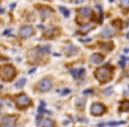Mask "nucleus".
<instances>
[{
    "mask_svg": "<svg viewBox=\"0 0 129 127\" xmlns=\"http://www.w3.org/2000/svg\"><path fill=\"white\" fill-rule=\"evenodd\" d=\"M95 76L100 82H107V81L111 80L112 71L110 68L107 67V66H103V67L98 68L95 72Z\"/></svg>",
    "mask_w": 129,
    "mask_h": 127,
    "instance_id": "f257e3e1",
    "label": "nucleus"
},
{
    "mask_svg": "<svg viewBox=\"0 0 129 127\" xmlns=\"http://www.w3.org/2000/svg\"><path fill=\"white\" fill-rule=\"evenodd\" d=\"M90 62L94 64H99L101 62H103V56L99 53H95L90 56Z\"/></svg>",
    "mask_w": 129,
    "mask_h": 127,
    "instance_id": "1a4fd4ad",
    "label": "nucleus"
},
{
    "mask_svg": "<svg viewBox=\"0 0 129 127\" xmlns=\"http://www.w3.org/2000/svg\"><path fill=\"white\" fill-rule=\"evenodd\" d=\"M15 76V69L12 66L6 64L0 67V77L4 80H11Z\"/></svg>",
    "mask_w": 129,
    "mask_h": 127,
    "instance_id": "f03ea898",
    "label": "nucleus"
},
{
    "mask_svg": "<svg viewBox=\"0 0 129 127\" xmlns=\"http://www.w3.org/2000/svg\"><path fill=\"white\" fill-rule=\"evenodd\" d=\"M121 110L122 111H125V112H127V111L129 110V102L128 101H125V102H122Z\"/></svg>",
    "mask_w": 129,
    "mask_h": 127,
    "instance_id": "412c9836",
    "label": "nucleus"
},
{
    "mask_svg": "<svg viewBox=\"0 0 129 127\" xmlns=\"http://www.w3.org/2000/svg\"><path fill=\"white\" fill-rule=\"evenodd\" d=\"M35 71H36V69H33V70H31V71L29 72V73H32V72H34Z\"/></svg>",
    "mask_w": 129,
    "mask_h": 127,
    "instance_id": "2f4dec72",
    "label": "nucleus"
},
{
    "mask_svg": "<svg viewBox=\"0 0 129 127\" xmlns=\"http://www.w3.org/2000/svg\"><path fill=\"white\" fill-rule=\"evenodd\" d=\"M52 86V83L48 78H43L42 80H40L37 84V88H39L41 91H48Z\"/></svg>",
    "mask_w": 129,
    "mask_h": 127,
    "instance_id": "39448f33",
    "label": "nucleus"
},
{
    "mask_svg": "<svg viewBox=\"0 0 129 127\" xmlns=\"http://www.w3.org/2000/svg\"><path fill=\"white\" fill-rule=\"evenodd\" d=\"M79 12L82 15V16H89V15L92 14L93 11H92V9L89 7H82L80 9Z\"/></svg>",
    "mask_w": 129,
    "mask_h": 127,
    "instance_id": "4468645a",
    "label": "nucleus"
},
{
    "mask_svg": "<svg viewBox=\"0 0 129 127\" xmlns=\"http://www.w3.org/2000/svg\"><path fill=\"white\" fill-rule=\"evenodd\" d=\"M106 111V108L103 104L99 102L94 103L91 107V113L95 116H100Z\"/></svg>",
    "mask_w": 129,
    "mask_h": 127,
    "instance_id": "20e7f679",
    "label": "nucleus"
},
{
    "mask_svg": "<svg viewBox=\"0 0 129 127\" xmlns=\"http://www.w3.org/2000/svg\"><path fill=\"white\" fill-rule=\"evenodd\" d=\"M115 34V32L113 29H111V28H103V30L101 31V33H100V34H101L103 37L104 38H110L111 37V36H113Z\"/></svg>",
    "mask_w": 129,
    "mask_h": 127,
    "instance_id": "9b49d317",
    "label": "nucleus"
},
{
    "mask_svg": "<svg viewBox=\"0 0 129 127\" xmlns=\"http://www.w3.org/2000/svg\"><path fill=\"white\" fill-rule=\"evenodd\" d=\"M16 118L14 116H4L0 118V126L11 127L15 124Z\"/></svg>",
    "mask_w": 129,
    "mask_h": 127,
    "instance_id": "7ed1b4c3",
    "label": "nucleus"
},
{
    "mask_svg": "<svg viewBox=\"0 0 129 127\" xmlns=\"http://www.w3.org/2000/svg\"><path fill=\"white\" fill-rule=\"evenodd\" d=\"M92 29V26L91 25H88V24H86L84 25V26H80V32L81 33V34H87V33H88V32L90 31V30Z\"/></svg>",
    "mask_w": 129,
    "mask_h": 127,
    "instance_id": "6ab92c4d",
    "label": "nucleus"
},
{
    "mask_svg": "<svg viewBox=\"0 0 129 127\" xmlns=\"http://www.w3.org/2000/svg\"><path fill=\"white\" fill-rule=\"evenodd\" d=\"M72 1L75 4H81V3L84 2V0H72Z\"/></svg>",
    "mask_w": 129,
    "mask_h": 127,
    "instance_id": "c85d7f7f",
    "label": "nucleus"
},
{
    "mask_svg": "<svg viewBox=\"0 0 129 127\" xmlns=\"http://www.w3.org/2000/svg\"><path fill=\"white\" fill-rule=\"evenodd\" d=\"M80 42H90L91 41V39L90 38H88V39H84V40H80Z\"/></svg>",
    "mask_w": 129,
    "mask_h": 127,
    "instance_id": "c756f323",
    "label": "nucleus"
},
{
    "mask_svg": "<svg viewBox=\"0 0 129 127\" xmlns=\"http://www.w3.org/2000/svg\"><path fill=\"white\" fill-rule=\"evenodd\" d=\"M26 82H27V80L25 78H21L20 80H18L17 82H16V84H15V86H16L17 88H22V86H24L25 84H26Z\"/></svg>",
    "mask_w": 129,
    "mask_h": 127,
    "instance_id": "aec40b11",
    "label": "nucleus"
},
{
    "mask_svg": "<svg viewBox=\"0 0 129 127\" xmlns=\"http://www.w3.org/2000/svg\"><path fill=\"white\" fill-rule=\"evenodd\" d=\"M38 113H39V116H41V115L43 114V113H47V114L51 115V112H50V111L45 110V103L43 102H41V103H40V106H39V108H38Z\"/></svg>",
    "mask_w": 129,
    "mask_h": 127,
    "instance_id": "dca6fc26",
    "label": "nucleus"
},
{
    "mask_svg": "<svg viewBox=\"0 0 129 127\" xmlns=\"http://www.w3.org/2000/svg\"><path fill=\"white\" fill-rule=\"evenodd\" d=\"M93 93H94V91H93V90H91V89L84 90V91H83V94H93Z\"/></svg>",
    "mask_w": 129,
    "mask_h": 127,
    "instance_id": "cd10ccee",
    "label": "nucleus"
},
{
    "mask_svg": "<svg viewBox=\"0 0 129 127\" xmlns=\"http://www.w3.org/2000/svg\"><path fill=\"white\" fill-rule=\"evenodd\" d=\"M126 122H109V123L105 124H98V126H103V125H108V126H116V125H120V124H125Z\"/></svg>",
    "mask_w": 129,
    "mask_h": 127,
    "instance_id": "2eb2a0df",
    "label": "nucleus"
},
{
    "mask_svg": "<svg viewBox=\"0 0 129 127\" xmlns=\"http://www.w3.org/2000/svg\"><path fill=\"white\" fill-rule=\"evenodd\" d=\"M80 52V49L75 45L70 44L66 48V54L67 56H75Z\"/></svg>",
    "mask_w": 129,
    "mask_h": 127,
    "instance_id": "6e6552de",
    "label": "nucleus"
},
{
    "mask_svg": "<svg viewBox=\"0 0 129 127\" xmlns=\"http://www.w3.org/2000/svg\"><path fill=\"white\" fill-rule=\"evenodd\" d=\"M114 21H115V20H114ZM119 24H121V21H119V20H116L115 22H113V26H117V28H121V26H120Z\"/></svg>",
    "mask_w": 129,
    "mask_h": 127,
    "instance_id": "a878e982",
    "label": "nucleus"
},
{
    "mask_svg": "<svg viewBox=\"0 0 129 127\" xmlns=\"http://www.w3.org/2000/svg\"><path fill=\"white\" fill-rule=\"evenodd\" d=\"M125 61H126V58H125L124 56H121V61H119V66H120V67L121 68H125Z\"/></svg>",
    "mask_w": 129,
    "mask_h": 127,
    "instance_id": "5701e85b",
    "label": "nucleus"
},
{
    "mask_svg": "<svg viewBox=\"0 0 129 127\" xmlns=\"http://www.w3.org/2000/svg\"><path fill=\"white\" fill-rule=\"evenodd\" d=\"M103 94H105V95H110V94H112V88H106V89H104L103 91Z\"/></svg>",
    "mask_w": 129,
    "mask_h": 127,
    "instance_id": "b1692460",
    "label": "nucleus"
},
{
    "mask_svg": "<svg viewBox=\"0 0 129 127\" xmlns=\"http://www.w3.org/2000/svg\"><path fill=\"white\" fill-rule=\"evenodd\" d=\"M16 103L20 107L28 106V105L30 104V99L28 98V95L24 94H21L18 95L17 97H16Z\"/></svg>",
    "mask_w": 129,
    "mask_h": 127,
    "instance_id": "423d86ee",
    "label": "nucleus"
},
{
    "mask_svg": "<svg viewBox=\"0 0 129 127\" xmlns=\"http://www.w3.org/2000/svg\"><path fill=\"white\" fill-rule=\"evenodd\" d=\"M121 4L123 7L128 8L129 6V0H121Z\"/></svg>",
    "mask_w": 129,
    "mask_h": 127,
    "instance_id": "393cba45",
    "label": "nucleus"
},
{
    "mask_svg": "<svg viewBox=\"0 0 129 127\" xmlns=\"http://www.w3.org/2000/svg\"><path fill=\"white\" fill-rule=\"evenodd\" d=\"M36 124L37 125H42V126H48V127H51L54 126V122L52 120L49 119V118H45V119H42L39 120V121L36 122Z\"/></svg>",
    "mask_w": 129,
    "mask_h": 127,
    "instance_id": "f8f14e48",
    "label": "nucleus"
},
{
    "mask_svg": "<svg viewBox=\"0 0 129 127\" xmlns=\"http://www.w3.org/2000/svg\"><path fill=\"white\" fill-rule=\"evenodd\" d=\"M85 104H86V100L82 99V98H79L75 101V106L78 108H83Z\"/></svg>",
    "mask_w": 129,
    "mask_h": 127,
    "instance_id": "a211bd4d",
    "label": "nucleus"
},
{
    "mask_svg": "<svg viewBox=\"0 0 129 127\" xmlns=\"http://www.w3.org/2000/svg\"><path fill=\"white\" fill-rule=\"evenodd\" d=\"M50 50H51V47L50 46H43V47H41L39 49L36 50V52L38 54H48L50 52Z\"/></svg>",
    "mask_w": 129,
    "mask_h": 127,
    "instance_id": "f3484780",
    "label": "nucleus"
},
{
    "mask_svg": "<svg viewBox=\"0 0 129 127\" xmlns=\"http://www.w3.org/2000/svg\"><path fill=\"white\" fill-rule=\"evenodd\" d=\"M3 12H5V10L4 9H1V8H0V13H3Z\"/></svg>",
    "mask_w": 129,
    "mask_h": 127,
    "instance_id": "7c9ffc66",
    "label": "nucleus"
},
{
    "mask_svg": "<svg viewBox=\"0 0 129 127\" xmlns=\"http://www.w3.org/2000/svg\"><path fill=\"white\" fill-rule=\"evenodd\" d=\"M70 93H71V90L67 89V88H66V89H64L63 90V93H61V94L62 95H65V94H70Z\"/></svg>",
    "mask_w": 129,
    "mask_h": 127,
    "instance_id": "bb28decb",
    "label": "nucleus"
},
{
    "mask_svg": "<svg viewBox=\"0 0 129 127\" xmlns=\"http://www.w3.org/2000/svg\"><path fill=\"white\" fill-rule=\"evenodd\" d=\"M99 47L101 48V49H103V50H111L113 49L114 45H113V43H112L111 42H110L100 43Z\"/></svg>",
    "mask_w": 129,
    "mask_h": 127,
    "instance_id": "ddd939ff",
    "label": "nucleus"
},
{
    "mask_svg": "<svg viewBox=\"0 0 129 127\" xmlns=\"http://www.w3.org/2000/svg\"><path fill=\"white\" fill-rule=\"evenodd\" d=\"M59 10H60V12H61L62 13H63V15L65 16V17H69L70 16V12L68 11L66 8H65V7H62V6H60L59 7Z\"/></svg>",
    "mask_w": 129,
    "mask_h": 127,
    "instance_id": "4be33fe9",
    "label": "nucleus"
},
{
    "mask_svg": "<svg viewBox=\"0 0 129 127\" xmlns=\"http://www.w3.org/2000/svg\"><path fill=\"white\" fill-rule=\"evenodd\" d=\"M70 73L73 75L74 78H79L80 77H82L83 74L85 73V69L84 68H80V69H72L70 71Z\"/></svg>",
    "mask_w": 129,
    "mask_h": 127,
    "instance_id": "9d476101",
    "label": "nucleus"
},
{
    "mask_svg": "<svg viewBox=\"0 0 129 127\" xmlns=\"http://www.w3.org/2000/svg\"><path fill=\"white\" fill-rule=\"evenodd\" d=\"M34 34V29L32 26H24L21 28L20 30V36L21 37H24V38H27V37H29L31 36L32 34Z\"/></svg>",
    "mask_w": 129,
    "mask_h": 127,
    "instance_id": "0eeeda50",
    "label": "nucleus"
}]
</instances>
